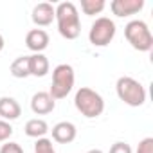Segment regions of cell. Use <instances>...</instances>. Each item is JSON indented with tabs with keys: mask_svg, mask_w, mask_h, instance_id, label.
Listing matches in <instances>:
<instances>
[{
	"mask_svg": "<svg viewBox=\"0 0 153 153\" xmlns=\"http://www.w3.org/2000/svg\"><path fill=\"white\" fill-rule=\"evenodd\" d=\"M56 24H58V33L65 40H76L81 33V18L79 11L74 2H59L56 7Z\"/></svg>",
	"mask_w": 153,
	"mask_h": 153,
	"instance_id": "obj_1",
	"label": "cell"
},
{
	"mask_svg": "<svg viewBox=\"0 0 153 153\" xmlns=\"http://www.w3.org/2000/svg\"><path fill=\"white\" fill-rule=\"evenodd\" d=\"M74 105L87 119H96L105 112V99L99 92L90 87H81L74 96Z\"/></svg>",
	"mask_w": 153,
	"mask_h": 153,
	"instance_id": "obj_2",
	"label": "cell"
},
{
	"mask_svg": "<svg viewBox=\"0 0 153 153\" xmlns=\"http://www.w3.org/2000/svg\"><path fill=\"white\" fill-rule=\"evenodd\" d=\"M115 92L117 97L131 108L142 106L146 103V88L142 87L140 81H137L131 76H121L115 83Z\"/></svg>",
	"mask_w": 153,
	"mask_h": 153,
	"instance_id": "obj_3",
	"label": "cell"
},
{
	"mask_svg": "<svg viewBox=\"0 0 153 153\" xmlns=\"http://www.w3.org/2000/svg\"><path fill=\"white\" fill-rule=\"evenodd\" d=\"M74 81H76V74H74L72 65H68V63L56 65L52 70V83H51V90H49L51 97L54 101L65 99L72 92Z\"/></svg>",
	"mask_w": 153,
	"mask_h": 153,
	"instance_id": "obj_4",
	"label": "cell"
},
{
	"mask_svg": "<svg viewBox=\"0 0 153 153\" xmlns=\"http://www.w3.org/2000/svg\"><path fill=\"white\" fill-rule=\"evenodd\" d=\"M124 36L139 52H149L153 49V36L144 20H130L124 27Z\"/></svg>",
	"mask_w": 153,
	"mask_h": 153,
	"instance_id": "obj_5",
	"label": "cell"
},
{
	"mask_svg": "<svg viewBox=\"0 0 153 153\" xmlns=\"http://www.w3.org/2000/svg\"><path fill=\"white\" fill-rule=\"evenodd\" d=\"M115 33H117L115 22L112 18H108V16H99L90 25L88 40H90V43L94 47H106L115 38Z\"/></svg>",
	"mask_w": 153,
	"mask_h": 153,
	"instance_id": "obj_6",
	"label": "cell"
},
{
	"mask_svg": "<svg viewBox=\"0 0 153 153\" xmlns=\"http://www.w3.org/2000/svg\"><path fill=\"white\" fill-rule=\"evenodd\" d=\"M52 140L58 144H70L78 137V128L70 121H59L52 126Z\"/></svg>",
	"mask_w": 153,
	"mask_h": 153,
	"instance_id": "obj_7",
	"label": "cell"
},
{
	"mask_svg": "<svg viewBox=\"0 0 153 153\" xmlns=\"http://www.w3.org/2000/svg\"><path fill=\"white\" fill-rule=\"evenodd\" d=\"M142 7H144V0H114L110 4L112 13L119 18L137 15L142 11Z\"/></svg>",
	"mask_w": 153,
	"mask_h": 153,
	"instance_id": "obj_8",
	"label": "cell"
},
{
	"mask_svg": "<svg viewBox=\"0 0 153 153\" xmlns=\"http://www.w3.org/2000/svg\"><path fill=\"white\" fill-rule=\"evenodd\" d=\"M54 16H56V11H54V6L49 4V2H40L33 7V13H31V18L34 22V25L38 27H47L54 22Z\"/></svg>",
	"mask_w": 153,
	"mask_h": 153,
	"instance_id": "obj_9",
	"label": "cell"
},
{
	"mask_svg": "<svg viewBox=\"0 0 153 153\" xmlns=\"http://www.w3.org/2000/svg\"><path fill=\"white\" fill-rule=\"evenodd\" d=\"M49 42H51V38H49L47 31H43V29H31L25 34V45L29 51H33V54L43 52L49 47Z\"/></svg>",
	"mask_w": 153,
	"mask_h": 153,
	"instance_id": "obj_10",
	"label": "cell"
},
{
	"mask_svg": "<svg viewBox=\"0 0 153 153\" xmlns=\"http://www.w3.org/2000/svg\"><path fill=\"white\" fill-rule=\"evenodd\" d=\"M56 108V101L51 97L49 92H36L31 97V110L36 115H47Z\"/></svg>",
	"mask_w": 153,
	"mask_h": 153,
	"instance_id": "obj_11",
	"label": "cell"
},
{
	"mask_svg": "<svg viewBox=\"0 0 153 153\" xmlns=\"http://www.w3.org/2000/svg\"><path fill=\"white\" fill-rule=\"evenodd\" d=\"M22 115V106L15 97L2 96L0 97V119L2 121H15Z\"/></svg>",
	"mask_w": 153,
	"mask_h": 153,
	"instance_id": "obj_12",
	"label": "cell"
},
{
	"mask_svg": "<svg viewBox=\"0 0 153 153\" xmlns=\"http://www.w3.org/2000/svg\"><path fill=\"white\" fill-rule=\"evenodd\" d=\"M49 68H51V63H49V58L43 52L29 56V74L31 76H34V78H43V76H47Z\"/></svg>",
	"mask_w": 153,
	"mask_h": 153,
	"instance_id": "obj_13",
	"label": "cell"
},
{
	"mask_svg": "<svg viewBox=\"0 0 153 153\" xmlns=\"http://www.w3.org/2000/svg\"><path fill=\"white\" fill-rule=\"evenodd\" d=\"M25 135L27 137H33V139H42L47 135L49 131V124L45 119H40V117H34V119H29L25 123V128H24Z\"/></svg>",
	"mask_w": 153,
	"mask_h": 153,
	"instance_id": "obj_14",
	"label": "cell"
},
{
	"mask_svg": "<svg viewBox=\"0 0 153 153\" xmlns=\"http://www.w3.org/2000/svg\"><path fill=\"white\" fill-rule=\"evenodd\" d=\"M9 72L13 78L16 79H24V78H29V56H18L13 59L11 67H9Z\"/></svg>",
	"mask_w": 153,
	"mask_h": 153,
	"instance_id": "obj_15",
	"label": "cell"
},
{
	"mask_svg": "<svg viewBox=\"0 0 153 153\" xmlns=\"http://www.w3.org/2000/svg\"><path fill=\"white\" fill-rule=\"evenodd\" d=\"M105 7H106L105 0H81V11L88 16L99 15Z\"/></svg>",
	"mask_w": 153,
	"mask_h": 153,
	"instance_id": "obj_16",
	"label": "cell"
},
{
	"mask_svg": "<svg viewBox=\"0 0 153 153\" xmlns=\"http://www.w3.org/2000/svg\"><path fill=\"white\" fill-rule=\"evenodd\" d=\"M34 153H56V149L52 146V140L47 139V137L36 139V142H34Z\"/></svg>",
	"mask_w": 153,
	"mask_h": 153,
	"instance_id": "obj_17",
	"label": "cell"
},
{
	"mask_svg": "<svg viewBox=\"0 0 153 153\" xmlns=\"http://www.w3.org/2000/svg\"><path fill=\"white\" fill-rule=\"evenodd\" d=\"M0 153H24V148L18 144V142H13V140H6L0 148Z\"/></svg>",
	"mask_w": 153,
	"mask_h": 153,
	"instance_id": "obj_18",
	"label": "cell"
},
{
	"mask_svg": "<svg viewBox=\"0 0 153 153\" xmlns=\"http://www.w3.org/2000/svg\"><path fill=\"white\" fill-rule=\"evenodd\" d=\"M11 135H13V126H11L7 121H2V119H0V142L9 140Z\"/></svg>",
	"mask_w": 153,
	"mask_h": 153,
	"instance_id": "obj_19",
	"label": "cell"
},
{
	"mask_svg": "<svg viewBox=\"0 0 153 153\" xmlns=\"http://www.w3.org/2000/svg\"><path fill=\"white\" fill-rule=\"evenodd\" d=\"M135 153H153V137H144L139 142Z\"/></svg>",
	"mask_w": 153,
	"mask_h": 153,
	"instance_id": "obj_20",
	"label": "cell"
},
{
	"mask_svg": "<svg viewBox=\"0 0 153 153\" xmlns=\"http://www.w3.org/2000/svg\"><path fill=\"white\" fill-rule=\"evenodd\" d=\"M110 153H133V151H131V146H130L128 142L117 140V142H114V144H112Z\"/></svg>",
	"mask_w": 153,
	"mask_h": 153,
	"instance_id": "obj_21",
	"label": "cell"
},
{
	"mask_svg": "<svg viewBox=\"0 0 153 153\" xmlns=\"http://www.w3.org/2000/svg\"><path fill=\"white\" fill-rule=\"evenodd\" d=\"M4 45H6V40H4V36H2V34H0V52L4 51Z\"/></svg>",
	"mask_w": 153,
	"mask_h": 153,
	"instance_id": "obj_22",
	"label": "cell"
},
{
	"mask_svg": "<svg viewBox=\"0 0 153 153\" xmlns=\"http://www.w3.org/2000/svg\"><path fill=\"white\" fill-rule=\"evenodd\" d=\"M87 153H105V151H101V149H97V148H94V149H88Z\"/></svg>",
	"mask_w": 153,
	"mask_h": 153,
	"instance_id": "obj_23",
	"label": "cell"
}]
</instances>
